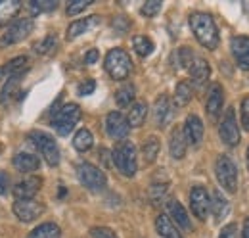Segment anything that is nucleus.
<instances>
[{"mask_svg":"<svg viewBox=\"0 0 249 238\" xmlns=\"http://www.w3.org/2000/svg\"><path fill=\"white\" fill-rule=\"evenodd\" d=\"M40 184H42V178L40 177H27L23 178V180H19L14 186L16 200H33L35 194L40 190Z\"/></svg>","mask_w":249,"mask_h":238,"instance_id":"18","label":"nucleus"},{"mask_svg":"<svg viewBox=\"0 0 249 238\" xmlns=\"http://www.w3.org/2000/svg\"><path fill=\"white\" fill-rule=\"evenodd\" d=\"M27 63H29L27 56H18V58L10 60L4 67H0V81L10 79V77H14V75H18V73H25Z\"/></svg>","mask_w":249,"mask_h":238,"instance_id":"23","label":"nucleus"},{"mask_svg":"<svg viewBox=\"0 0 249 238\" xmlns=\"http://www.w3.org/2000/svg\"><path fill=\"white\" fill-rule=\"evenodd\" d=\"M106 131H107V135L111 139L124 140L126 135H128V131H130V127H128V121H126V118H124L121 112H111L106 118Z\"/></svg>","mask_w":249,"mask_h":238,"instance_id":"12","label":"nucleus"},{"mask_svg":"<svg viewBox=\"0 0 249 238\" xmlns=\"http://www.w3.org/2000/svg\"><path fill=\"white\" fill-rule=\"evenodd\" d=\"M232 46V54H234V60L238 63L240 69L244 71H249V37L248 35H238L232 39L230 42Z\"/></svg>","mask_w":249,"mask_h":238,"instance_id":"16","label":"nucleus"},{"mask_svg":"<svg viewBox=\"0 0 249 238\" xmlns=\"http://www.w3.org/2000/svg\"><path fill=\"white\" fill-rule=\"evenodd\" d=\"M211 209L215 215V221H222L228 213H230V204L228 200L222 196L220 190H213V198H211Z\"/></svg>","mask_w":249,"mask_h":238,"instance_id":"25","label":"nucleus"},{"mask_svg":"<svg viewBox=\"0 0 249 238\" xmlns=\"http://www.w3.org/2000/svg\"><path fill=\"white\" fill-rule=\"evenodd\" d=\"M146 118H148V104L142 102V100L132 102L130 104V110H128V116H126L128 127H142Z\"/></svg>","mask_w":249,"mask_h":238,"instance_id":"22","label":"nucleus"},{"mask_svg":"<svg viewBox=\"0 0 249 238\" xmlns=\"http://www.w3.org/2000/svg\"><path fill=\"white\" fill-rule=\"evenodd\" d=\"M186 139H184V131L182 127H175L171 131V137H169V152L175 159H182L186 156Z\"/></svg>","mask_w":249,"mask_h":238,"instance_id":"20","label":"nucleus"},{"mask_svg":"<svg viewBox=\"0 0 249 238\" xmlns=\"http://www.w3.org/2000/svg\"><path fill=\"white\" fill-rule=\"evenodd\" d=\"M242 125L246 131H249V96L242 100Z\"/></svg>","mask_w":249,"mask_h":238,"instance_id":"43","label":"nucleus"},{"mask_svg":"<svg viewBox=\"0 0 249 238\" xmlns=\"http://www.w3.org/2000/svg\"><path fill=\"white\" fill-rule=\"evenodd\" d=\"M190 77H192V83L196 87H203L209 81V77H211V65H209V61L205 58H201V56H196L194 63L190 65Z\"/></svg>","mask_w":249,"mask_h":238,"instance_id":"19","label":"nucleus"},{"mask_svg":"<svg viewBox=\"0 0 249 238\" xmlns=\"http://www.w3.org/2000/svg\"><path fill=\"white\" fill-rule=\"evenodd\" d=\"M190 27L194 37L197 39V42L207 48V50H217L218 42H220V37H218V29L215 20L205 14V12H196L190 16Z\"/></svg>","mask_w":249,"mask_h":238,"instance_id":"1","label":"nucleus"},{"mask_svg":"<svg viewBox=\"0 0 249 238\" xmlns=\"http://www.w3.org/2000/svg\"><path fill=\"white\" fill-rule=\"evenodd\" d=\"M113 163L124 177H134L138 171V159H136V148L130 140H119L117 146L111 152Z\"/></svg>","mask_w":249,"mask_h":238,"instance_id":"2","label":"nucleus"},{"mask_svg":"<svg viewBox=\"0 0 249 238\" xmlns=\"http://www.w3.org/2000/svg\"><path fill=\"white\" fill-rule=\"evenodd\" d=\"M238 237V225L236 223H228L226 227H222L218 238H236Z\"/></svg>","mask_w":249,"mask_h":238,"instance_id":"42","label":"nucleus"},{"mask_svg":"<svg viewBox=\"0 0 249 238\" xmlns=\"http://www.w3.org/2000/svg\"><path fill=\"white\" fill-rule=\"evenodd\" d=\"M190 208H192V213L199 221H205L209 217V213H211V196L203 186H194L192 188V192H190Z\"/></svg>","mask_w":249,"mask_h":238,"instance_id":"9","label":"nucleus"},{"mask_svg":"<svg viewBox=\"0 0 249 238\" xmlns=\"http://www.w3.org/2000/svg\"><path fill=\"white\" fill-rule=\"evenodd\" d=\"M92 144H94L92 133H90L89 129H79L77 135H75V139H73L75 150H77V152H89V150L92 148Z\"/></svg>","mask_w":249,"mask_h":238,"instance_id":"30","label":"nucleus"},{"mask_svg":"<svg viewBox=\"0 0 249 238\" xmlns=\"http://www.w3.org/2000/svg\"><path fill=\"white\" fill-rule=\"evenodd\" d=\"M14 167L19 173H33L40 167V158L35 154H27V152H19L18 156H14Z\"/></svg>","mask_w":249,"mask_h":238,"instance_id":"21","label":"nucleus"},{"mask_svg":"<svg viewBox=\"0 0 249 238\" xmlns=\"http://www.w3.org/2000/svg\"><path fill=\"white\" fill-rule=\"evenodd\" d=\"M215 175H217L220 186L228 192L234 194L238 190V167L232 161V158L220 154L215 161Z\"/></svg>","mask_w":249,"mask_h":238,"instance_id":"5","label":"nucleus"},{"mask_svg":"<svg viewBox=\"0 0 249 238\" xmlns=\"http://www.w3.org/2000/svg\"><path fill=\"white\" fill-rule=\"evenodd\" d=\"M218 137L226 146H238L240 144V127L236 121L234 108H228L224 112V118L218 125Z\"/></svg>","mask_w":249,"mask_h":238,"instance_id":"8","label":"nucleus"},{"mask_svg":"<svg viewBox=\"0 0 249 238\" xmlns=\"http://www.w3.org/2000/svg\"><path fill=\"white\" fill-rule=\"evenodd\" d=\"M98 56H100V52H98L96 48H90V50L87 52V56H85V63L92 65V63H96V60H98Z\"/></svg>","mask_w":249,"mask_h":238,"instance_id":"45","label":"nucleus"},{"mask_svg":"<svg viewBox=\"0 0 249 238\" xmlns=\"http://www.w3.org/2000/svg\"><path fill=\"white\" fill-rule=\"evenodd\" d=\"M242 238H249V217L244 221V233H242Z\"/></svg>","mask_w":249,"mask_h":238,"instance_id":"46","label":"nucleus"},{"mask_svg":"<svg viewBox=\"0 0 249 238\" xmlns=\"http://www.w3.org/2000/svg\"><path fill=\"white\" fill-rule=\"evenodd\" d=\"M8 186H10V177H8V173L0 171V194H4V192L8 190Z\"/></svg>","mask_w":249,"mask_h":238,"instance_id":"44","label":"nucleus"},{"mask_svg":"<svg viewBox=\"0 0 249 238\" xmlns=\"http://www.w3.org/2000/svg\"><path fill=\"white\" fill-rule=\"evenodd\" d=\"M167 217L173 221V225H177L178 229H182L184 233H190L192 231V221L188 217L186 209L182 208V204L177 200V198H171L167 202Z\"/></svg>","mask_w":249,"mask_h":238,"instance_id":"14","label":"nucleus"},{"mask_svg":"<svg viewBox=\"0 0 249 238\" xmlns=\"http://www.w3.org/2000/svg\"><path fill=\"white\" fill-rule=\"evenodd\" d=\"M77 177L81 180V184H83L85 188H89L90 192H100V190H104L106 184H107L106 173H104L100 167L89 163V161H83V163L77 165Z\"/></svg>","mask_w":249,"mask_h":238,"instance_id":"6","label":"nucleus"},{"mask_svg":"<svg viewBox=\"0 0 249 238\" xmlns=\"http://www.w3.org/2000/svg\"><path fill=\"white\" fill-rule=\"evenodd\" d=\"M33 14H44V12H52L58 8V2L56 0H35L29 4Z\"/></svg>","mask_w":249,"mask_h":238,"instance_id":"36","label":"nucleus"},{"mask_svg":"<svg viewBox=\"0 0 249 238\" xmlns=\"http://www.w3.org/2000/svg\"><path fill=\"white\" fill-rule=\"evenodd\" d=\"M192 96H194V90L190 87V83L188 81H180L177 85V89H175V104L177 106H186L188 102L192 100Z\"/></svg>","mask_w":249,"mask_h":238,"instance_id":"33","label":"nucleus"},{"mask_svg":"<svg viewBox=\"0 0 249 238\" xmlns=\"http://www.w3.org/2000/svg\"><path fill=\"white\" fill-rule=\"evenodd\" d=\"M94 89H96V81H94V79H85V81L79 85L77 92H79V96H89V94L94 92Z\"/></svg>","mask_w":249,"mask_h":238,"instance_id":"40","label":"nucleus"},{"mask_svg":"<svg viewBox=\"0 0 249 238\" xmlns=\"http://www.w3.org/2000/svg\"><path fill=\"white\" fill-rule=\"evenodd\" d=\"M90 235H92V238H117L115 233L111 229H107V227H94L90 231Z\"/></svg>","mask_w":249,"mask_h":238,"instance_id":"41","label":"nucleus"},{"mask_svg":"<svg viewBox=\"0 0 249 238\" xmlns=\"http://www.w3.org/2000/svg\"><path fill=\"white\" fill-rule=\"evenodd\" d=\"M62 237V229L56 223H42L36 229H33L29 238H60Z\"/></svg>","mask_w":249,"mask_h":238,"instance_id":"29","label":"nucleus"},{"mask_svg":"<svg viewBox=\"0 0 249 238\" xmlns=\"http://www.w3.org/2000/svg\"><path fill=\"white\" fill-rule=\"evenodd\" d=\"M19 8H21L19 2H0V25H6L12 18H16Z\"/></svg>","mask_w":249,"mask_h":238,"instance_id":"34","label":"nucleus"},{"mask_svg":"<svg viewBox=\"0 0 249 238\" xmlns=\"http://www.w3.org/2000/svg\"><path fill=\"white\" fill-rule=\"evenodd\" d=\"M248 167H249V148H248Z\"/></svg>","mask_w":249,"mask_h":238,"instance_id":"47","label":"nucleus"},{"mask_svg":"<svg viewBox=\"0 0 249 238\" xmlns=\"http://www.w3.org/2000/svg\"><path fill=\"white\" fill-rule=\"evenodd\" d=\"M134 96H136L134 85L132 83H124L123 87L115 92V102H117V106L126 108V106H130L134 102Z\"/></svg>","mask_w":249,"mask_h":238,"instance_id":"31","label":"nucleus"},{"mask_svg":"<svg viewBox=\"0 0 249 238\" xmlns=\"http://www.w3.org/2000/svg\"><path fill=\"white\" fill-rule=\"evenodd\" d=\"M132 46H134L136 54L142 56V58H146V56H150V54L154 52V42H152L148 37H144V35L132 37Z\"/></svg>","mask_w":249,"mask_h":238,"instance_id":"32","label":"nucleus"},{"mask_svg":"<svg viewBox=\"0 0 249 238\" xmlns=\"http://www.w3.org/2000/svg\"><path fill=\"white\" fill-rule=\"evenodd\" d=\"M44 204L42 202H36V200H18L14 204V213L19 221L23 223H31L36 217H40L44 213Z\"/></svg>","mask_w":249,"mask_h":238,"instance_id":"11","label":"nucleus"},{"mask_svg":"<svg viewBox=\"0 0 249 238\" xmlns=\"http://www.w3.org/2000/svg\"><path fill=\"white\" fill-rule=\"evenodd\" d=\"M98 23V16H90V18H85V20H77V21H73L69 27H67V40H75L77 37H81L83 33H87V31L94 27Z\"/></svg>","mask_w":249,"mask_h":238,"instance_id":"24","label":"nucleus"},{"mask_svg":"<svg viewBox=\"0 0 249 238\" xmlns=\"http://www.w3.org/2000/svg\"><path fill=\"white\" fill-rule=\"evenodd\" d=\"M161 0H148V2H144V6L140 8V14L142 16H146V18H154L159 14V10H161Z\"/></svg>","mask_w":249,"mask_h":238,"instance_id":"37","label":"nucleus"},{"mask_svg":"<svg viewBox=\"0 0 249 238\" xmlns=\"http://www.w3.org/2000/svg\"><path fill=\"white\" fill-rule=\"evenodd\" d=\"M156 229H157V233H159V237H163V238H184L177 231V227L173 225V221H171L165 213H161L156 219Z\"/></svg>","mask_w":249,"mask_h":238,"instance_id":"26","label":"nucleus"},{"mask_svg":"<svg viewBox=\"0 0 249 238\" xmlns=\"http://www.w3.org/2000/svg\"><path fill=\"white\" fill-rule=\"evenodd\" d=\"M90 4H92V0H73L67 4V16H77V14L85 12Z\"/></svg>","mask_w":249,"mask_h":238,"instance_id":"38","label":"nucleus"},{"mask_svg":"<svg viewBox=\"0 0 249 238\" xmlns=\"http://www.w3.org/2000/svg\"><path fill=\"white\" fill-rule=\"evenodd\" d=\"M29 140H31L33 146L38 150V154L46 159V163L50 167H56L60 163V159H62L60 148H58L56 140L48 133H44V131H31L29 133Z\"/></svg>","mask_w":249,"mask_h":238,"instance_id":"4","label":"nucleus"},{"mask_svg":"<svg viewBox=\"0 0 249 238\" xmlns=\"http://www.w3.org/2000/svg\"><path fill=\"white\" fill-rule=\"evenodd\" d=\"M21 77H23V73H18V75L10 77V79H8V83L2 87V92H0V104H2V106H8V104H10V100L14 98V94H18Z\"/></svg>","mask_w":249,"mask_h":238,"instance_id":"27","label":"nucleus"},{"mask_svg":"<svg viewBox=\"0 0 249 238\" xmlns=\"http://www.w3.org/2000/svg\"><path fill=\"white\" fill-rule=\"evenodd\" d=\"M79 119H81V108L77 104H65L62 110L56 114L52 125H54V129H56V133L60 137H67L75 129Z\"/></svg>","mask_w":249,"mask_h":238,"instance_id":"7","label":"nucleus"},{"mask_svg":"<svg viewBox=\"0 0 249 238\" xmlns=\"http://www.w3.org/2000/svg\"><path fill=\"white\" fill-rule=\"evenodd\" d=\"M56 46H58L56 37L48 35V37H44L42 40H38L33 48H35V52H36V54H52V52L56 50Z\"/></svg>","mask_w":249,"mask_h":238,"instance_id":"35","label":"nucleus"},{"mask_svg":"<svg viewBox=\"0 0 249 238\" xmlns=\"http://www.w3.org/2000/svg\"><path fill=\"white\" fill-rule=\"evenodd\" d=\"M194 60H196V54H194L188 46H182V48L178 50V63H180V67L190 69V65L194 63Z\"/></svg>","mask_w":249,"mask_h":238,"instance_id":"39","label":"nucleus"},{"mask_svg":"<svg viewBox=\"0 0 249 238\" xmlns=\"http://www.w3.org/2000/svg\"><path fill=\"white\" fill-rule=\"evenodd\" d=\"M184 139H186L188 144H194L197 146L201 140H203V133H205V127H203V121L197 118V116H188L186 121H184Z\"/></svg>","mask_w":249,"mask_h":238,"instance_id":"17","label":"nucleus"},{"mask_svg":"<svg viewBox=\"0 0 249 238\" xmlns=\"http://www.w3.org/2000/svg\"><path fill=\"white\" fill-rule=\"evenodd\" d=\"M31 31H33L31 18H19L16 23H12V25L8 27V31L2 35V40H0V42H2L4 46H6V44H16V42L27 39Z\"/></svg>","mask_w":249,"mask_h":238,"instance_id":"10","label":"nucleus"},{"mask_svg":"<svg viewBox=\"0 0 249 238\" xmlns=\"http://www.w3.org/2000/svg\"><path fill=\"white\" fill-rule=\"evenodd\" d=\"M106 71L109 73L111 79L115 81H124L130 71H132V60L124 52L123 48H111L106 56V63H104Z\"/></svg>","mask_w":249,"mask_h":238,"instance_id":"3","label":"nucleus"},{"mask_svg":"<svg viewBox=\"0 0 249 238\" xmlns=\"http://www.w3.org/2000/svg\"><path fill=\"white\" fill-rule=\"evenodd\" d=\"M159 150H161V142L157 137H148L142 144V156H144V161L146 163H154L159 156Z\"/></svg>","mask_w":249,"mask_h":238,"instance_id":"28","label":"nucleus"},{"mask_svg":"<svg viewBox=\"0 0 249 238\" xmlns=\"http://www.w3.org/2000/svg\"><path fill=\"white\" fill-rule=\"evenodd\" d=\"M175 116V108H173V102L167 94H161L157 96L156 104H154V119H156V125L159 129H165Z\"/></svg>","mask_w":249,"mask_h":238,"instance_id":"13","label":"nucleus"},{"mask_svg":"<svg viewBox=\"0 0 249 238\" xmlns=\"http://www.w3.org/2000/svg\"><path fill=\"white\" fill-rule=\"evenodd\" d=\"M222 106H224V89L220 83H213L207 94V102H205V112L209 119L215 121L222 112Z\"/></svg>","mask_w":249,"mask_h":238,"instance_id":"15","label":"nucleus"},{"mask_svg":"<svg viewBox=\"0 0 249 238\" xmlns=\"http://www.w3.org/2000/svg\"><path fill=\"white\" fill-rule=\"evenodd\" d=\"M0 152H2V146H0Z\"/></svg>","mask_w":249,"mask_h":238,"instance_id":"48","label":"nucleus"}]
</instances>
